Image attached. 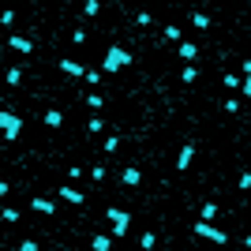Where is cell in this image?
Instances as JSON below:
<instances>
[{
	"label": "cell",
	"instance_id": "1",
	"mask_svg": "<svg viewBox=\"0 0 251 251\" xmlns=\"http://www.w3.org/2000/svg\"><path fill=\"white\" fill-rule=\"evenodd\" d=\"M131 64V56H127L124 45H109V53H105V64H101V71L105 75H116L120 68H127Z\"/></svg>",
	"mask_w": 251,
	"mask_h": 251
},
{
	"label": "cell",
	"instance_id": "2",
	"mask_svg": "<svg viewBox=\"0 0 251 251\" xmlns=\"http://www.w3.org/2000/svg\"><path fill=\"white\" fill-rule=\"evenodd\" d=\"M0 127H4V142H15L23 135V120H19L12 109H0Z\"/></svg>",
	"mask_w": 251,
	"mask_h": 251
},
{
	"label": "cell",
	"instance_id": "3",
	"mask_svg": "<svg viewBox=\"0 0 251 251\" xmlns=\"http://www.w3.org/2000/svg\"><path fill=\"white\" fill-rule=\"evenodd\" d=\"M105 221L112 225V236H127V225H131L127 210H120V206H109V210H105Z\"/></svg>",
	"mask_w": 251,
	"mask_h": 251
},
{
	"label": "cell",
	"instance_id": "4",
	"mask_svg": "<svg viewBox=\"0 0 251 251\" xmlns=\"http://www.w3.org/2000/svg\"><path fill=\"white\" fill-rule=\"evenodd\" d=\"M195 236H203V240H214V244H225V240H229V233L214 229L210 221H195Z\"/></svg>",
	"mask_w": 251,
	"mask_h": 251
},
{
	"label": "cell",
	"instance_id": "5",
	"mask_svg": "<svg viewBox=\"0 0 251 251\" xmlns=\"http://www.w3.org/2000/svg\"><path fill=\"white\" fill-rule=\"evenodd\" d=\"M191 157H195V142H184L180 157H176V173H184V169H191Z\"/></svg>",
	"mask_w": 251,
	"mask_h": 251
},
{
	"label": "cell",
	"instance_id": "6",
	"mask_svg": "<svg viewBox=\"0 0 251 251\" xmlns=\"http://www.w3.org/2000/svg\"><path fill=\"white\" fill-rule=\"evenodd\" d=\"M56 195H60V199H64V203H71V206H79V203H83V191H79V188H71V184H68V188H60V191H56Z\"/></svg>",
	"mask_w": 251,
	"mask_h": 251
},
{
	"label": "cell",
	"instance_id": "7",
	"mask_svg": "<svg viewBox=\"0 0 251 251\" xmlns=\"http://www.w3.org/2000/svg\"><path fill=\"white\" fill-rule=\"evenodd\" d=\"M60 71L71 75V79H86V68H83V64H75V60H60Z\"/></svg>",
	"mask_w": 251,
	"mask_h": 251
},
{
	"label": "cell",
	"instance_id": "8",
	"mask_svg": "<svg viewBox=\"0 0 251 251\" xmlns=\"http://www.w3.org/2000/svg\"><path fill=\"white\" fill-rule=\"evenodd\" d=\"M8 45H12L15 53H34V42H30V38H23V34H12V38H8Z\"/></svg>",
	"mask_w": 251,
	"mask_h": 251
},
{
	"label": "cell",
	"instance_id": "9",
	"mask_svg": "<svg viewBox=\"0 0 251 251\" xmlns=\"http://www.w3.org/2000/svg\"><path fill=\"white\" fill-rule=\"evenodd\" d=\"M30 206L38 210V214H45V218H53V214H56V206H53V199H42V195H38V199H30Z\"/></svg>",
	"mask_w": 251,
	"mask_h": 251
},
{
	"label": "cell",
	"instance_id": "10",
	"mask_svg": "<svg viewBox=\"0 0 251 251\" xmlns=\"http://www.w3.org/2000/svg\"><path fill=\"white\" fill-rule=\"evenodd\" d=\"M180 56H184V64H195L199 45H195V42H180Z\"/></svg>",
	"mask_w": 251,
	"mask_h": 251
},
{
	"label": "cell",
	"instance_id": "11",
	"mask_svg": "<svg viewBox=\"0 0 251 251\" xmlns=\"http://www.w3.org/2000/svg\"><path fill=\"white\" fill-rule=\"evenodd\" d=\"M90 248H94V251H112V236H109V233H98V236L90 240Z\"/></svg>",
	"mask_w": 251,
	"mask_h": 251
},
{
	"label": "cell",
	"instance_id": "12",
	"mask_svg": "<svg viewBox=\"0 0 251 251\" xmlns=\"http://www.w3.org/2000/svg\"><path fill=\"white\" fill-rule=\"evenodd\" d=\"M124 184H127V188H139V184H142V173L135 165H127L124 169Z\"/></svg>",
	"mask_w": 251,
	"mask_h": 251
},
{
	"label": "cell",
	"instance_id": "13",
	"mask_svg": "<svg viewBox=\"0 0 251 251\" xmlns=\"http://www.w3.org/2000/svg\"><path fill=\"white\" fill-rule=\"evenodd\" d=\"M45 124H49V127L56 131V127L64 124V112H60V109H49V112H45Z\"/></svg>",
	"mask_w": 251,
	"mask_h": 251
},
{
	"label": "cell",
	"instance_id": "14",
	"mask_svg": "<svg viewBox=\"0 0 251 251\" xmlns=\"http://www.w3.org/2000/svg\"><path fill=\"white\" fill-rule=\"evenodd\" d=\"M180 79H184V83H195V79H199V68H195V64H184Z\"/></svg>",
	"mask_w": 251,
	"mask_h": 251
},
{
	"label": "cell",
	"instance_id": "15",
	"mask_svg": "<svg viewBox=\"0 0 251 251\" xmlns=\"http://www.w3.org/2000/svg\"><path fill=\"white\" fill-rule=\"evenodd\" d=\"M4 79H8V86H19V83H23V68H8Z\"/></svg>",
	"mask_w": 251,
	"mask_h": 251
},
{
	"label": "cell",
	"instance_id": "16",
	"mask_svg": "<svg viewBox=\"0 0 251 251\" xmlns=\"http://www.w3.org/2000/svg\"><path fill=\"white\" fill-rule=\"evenodd\" d=\"M191 23H195L199 30H210V15H203V12H195L191 15Z\"/></svg>",
	"mask_w": 251,
	"mask_h": 251
},
{
	"label": "cell",
	"instance_id": "17",
	"mask_svg": "<svg viewBox=\"0 0 251 251\" xmlns=\"http://www.w3.org/2000/svg\"><path fill=\"white\" fill-rule=\"evenodd\" d=\"M154 244H157V236H154V233H142L139 248H142V251H154Z\"/></svg>",
	"mask_w": 251,
	"mask_h": 251
},
{
	"label": "cell",
	"instance_id": "18",
	"mask_svg": "<svg viewBox=\"0 0 251 251\" xmlns=\"http://www.w3.org/2000/svg\"><path fill=\"white\" fill-rule=\"evenodd\" d=\"M214 218H218V203H206L203 206V221H214Z\"/></svg>",
	"mask_w": 251,
	"mask_h": 251
},
{
	"label": "cell",
	"instance_id": "19",
	"mask_svg": "<svg viewBox=\"0 0 251 251\" xmlns=\"http://www.w3.org/2000/svg\"><path fill=\"white\" fill-rule=\"evenodd\" d=\"M86 105H90L94 112H101V109H105V101H101L98 94H86Z\"/></svg>",
	"mask_w": 251,
	"mask_h": 251
},
{
	"label": "cell",
	"instance_id": "20",
	"mask_svg": "<svg viewBox=\"0 0 251 251\" xmlns=\"http://www.w3.org/2000/svg\"><path fill=\"white\" fill-rule=\"evenodd\" d=\"M101 79H105V71H86V83H90V86H98Z\"/></svg>",
	"mask_w": 251,
	"mask_h": 251
},
{
	"label": "cell",
	"instance_id": "21",
	"mask_svg": "<svg viewBox=\"0 0 251 251\" xmlns=\"http://www.w3.org/2000/svg\"><path fill=\"white\" fill-rule=\"evenodd\" d=\"M83 12H86V15H98V12H101V4H98V0H86Z\"/></svg>",
	"mask_w": 251,
	"mask_h": 251
},
{
	"label": "cell",
	"instance_id": "22",
	"mask_svg": "<svg viewBox=\"0 0 251 251\" xmlns=\"http://www.w3.org/2000/svg\"><path fill=\"white\" fill-rule=\"evenodd\" d=\"M4 221H8V225H15V221H19V210H12V206H4Z\"/></svg>",
	"mask_w": 251,
	"mask_h": 251
},
{
	"label": "cell",
	"instance_id": "23",
	"mask_svg": "<svg viewBox=\"0 0 251 251\" xmlns=\"http://www.w3.org/2000/svg\"><path fill=\"white\" fill-rule=\"evenodd\" d=\"M135 23H139V27H150L154 15H150V12H139V15H135Z\"/></svg>",
	"mask_w": 251,
	"mask_h": 251
},
{
	"label": "cell",
	"instance_id": "24",
	"mask_svg": "<svg viewBox=\"0 0 251 251\" xmlns=\"http://www.w3.org/2000/svg\"><path fill=\"white\" fill-rule=\"evenodd\" d=\"M116 146H120V139H116V135H109V139H105V154H116Z\"/></svg>",
	"mask_w": 251,
	"mask_h": 251
},
{
	"label": "cell",
	"instance_id": "25",
	"mask_svg": "<svg viewBox=\"0 0 251 251\" xmlns=\"http://www.w3.org/2000/svg\"><path fill=\"white\" fill-rule=\"evenodd\" d=\"M165 42H180V30H176V27H165Z\"/></svg>",
	"mask_w": 251,
	"mask_h": 251
},
{
	"label": "cell",
	"instance_id": "26",
	"mask_svg": "<svg viewBox=\"0 0 251 251\" xmlns=\"http://www.w3.org/2000/svg\"><path fill=\"white\" fill-rule=\"evenodd\" d=\"M225 86H229V90H236V86H244V83H240V75H225Z\"/></svg>",
	"mask_w": 251,
	"mask_h": 251
},
{
	"label": "cell",
	"instance_id": "27",
	"mask_svg": "<svg viewBox=\"0 0 251 251\" xmlns=\"http://www.w3.org/2000/svg\"><path fill=\"white\" fill-rule=\"evenodd\" d=\"M240 191H251V173H240Z\"/></svg>",
	"mask_w": 251,
	"mask_h": 251
},
{
	"label": "cell",
	"instance_id": "28",
	"mask_svg": "<svg viewBox=\"0 0 251 251\" xmlns=\"http://www.w3.org/2000/svg\"><path fill=\"white\" fill-rule=\"evenodd\" d=\"M90 176H94V180L101 184V180H105V165H94V169H90Z\"/></svg>",
	"mask_w": 251,
	"mask_h": 251
},
{
	"label": "cell",
	"instance_id": "29",
	"mask_svg": "<svg viewBox=\"0 0 251 251\" xmlns=\"http://www.w3.org/2000/svg\"><path fill=\"white\" fill-rule=\"evenodd\" d=\"M15 251H38V244H34V240H23V244H19Z\"/></svg>",
	"mask_w": 251,
	"mask_h": 251
},
{
	"label": "cell",
	"instance_id": "30",
	"mask_svg": "<svg viewBox=\"0 0 251 251\" xmlns=\"http://www.w3.org/2000/svg\"><path fill=\"white\" fill-rule=\"evenodd\" d=\"M240 71H244V75H251V60H240Z\"/></svg>",
	"mask_w": 251,
	"mask_h": 251
},
{
	"label": "cell",
	"instance_id": "31",
	"mask_svg": "<svg viewBox=\"0 0 251 251\" xmlns=\"http://www.w3.org/2000/svg\"><path fill=\"white\" fill-rule=\"evenodd\" d=\"M240 90H244V94H248V98H251V75H248V79H244V86H240Z\"/></svg>",
	"mask_w": 251,
	"mask_h": 251
}]
</instances>
